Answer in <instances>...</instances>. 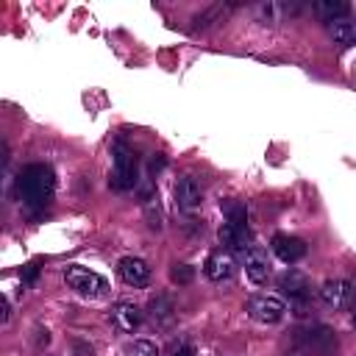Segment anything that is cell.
Listing matches in <instances>:
<instances>
[{
  "label": "cell",
  "instance_id": "obj_1",
  "mask_svg": "<svg viewBox=\"0 0 356 356\" xmlns=\"http://www.w3.org/2000/svg\"><path fill=\"white\" fill-rule=\"evenodd\" d=\"M17 189H19L22 203L28 209L39 211L53 200L56 175H53V170L47 164H28V167H22V172L17 178Z\"/></svg>",
  "mask_w": 356,
  "mask_h": 356
},
{
  "label": "cell",
  "instance_id": "obj_2",
  "mask_svg": "<svg viewBox=\"0 0 356 356\" xmlns=\"http://www.w3.org/2000/svg\"><path fill=\"white\" fill-rule=\"evenodd\" d=\"M278 289L289 298V303H292V309H295L298 314H306V309H309V303H312V295H314L312 281H309L306 273H300V270H286V273L278 278Z\"/></svg>",
  "mask_w": 356,
  "mask_h": 356
},
{
  "label": "cell",
  "instance_id": "obj_3",
  "mask_svg": "<svg viewBox=\"0 0 356 356\" xmlns=\"http://www.w3.org/2000/svg\"><path fill=\"white\" fill-rule=\"evenodd\" d=\"M136 184V153L125 142L114 145V170H111V186L125 192Z\"/></svg>",
  "mask_w": 356,
  "mask_h": 356
},
{
  "label": "cell",
  "instance_id": "obj_4",
  "mask_svg": "<svg viewBox=\"0 0 356 356\" xmlns=\"http://www.w3.org/2000/svg\"><path fill=\"white\" fill-rule=\"evenodd\" d=\"M64 281H67L70 289H75V292L83 295V298H97V295H103V289H106L103 275H97V273L89 270V267H78V264H72V267L64 270Z\"/></svg>",
  "mask_w": 356,
  "mask_h": 356
},
{
  "label": "cell",
  "instance_id": "obj_5",
  "mask_svg": "<svg viewBox=\"0 0 356 356\" xmlns=\"http://www.w3.org/2000/svg\"><path fill=\"white\" fill-rule=\"evenodd\" d=\"M295 345L303 353H331L337 348V334L325 325H309L295 334Z\"/></svg>",
  "mask_w": 356,
  "mask_h": 356
},
{
  "label": "cell",
  "instance_id": "obj_6",
  "mask_svg": "<svg viewBox=\"0 0 356 356\" xmlns=\"http://www.w3.org/2000/svg\"><path fill=\"white\" fill-rule=\"evenodd\" d=\"M245 312H248L256 323L270 325V323L284 320L286 306H284V300H281V298H275V295H253V298H248Z\"/></svg>",
  "mask_w": 356,
  "mask_h": 356
},
{
  "label": "cell",
  "instance_id": "obj_7",
  "mask_svg": "<svg viewBox=\"0 0 356 356\" xmlns=\"http://www.w3.org/2000/svg\"><path fill=\"white\" fill-rule=\"evenodd\" d=\"M320 300L331 309H348L350 300H353V286L350 281L345 278H328L323 286H320Z\"/></svg>",
  "mask_w": 356,
  "mask_h": 356
},
{
  "label": "cell",
  "instance_id": "obj_8",
  "mask_svg": "<svg viewBox=\"0 0 356 356\" xmlns=\"http://www.w3.org/2000/svg\"><path fill=\"white\" fill-rule=\"evenodd\" d=\"M220 242L225 250H239V253H248L253 245H250V231H248V222H234V220H225L222 228H220Z\"/></svg>",
  "mask_w": 356,
  "mask_h": 356
},
{
  "label": "cell",
  "instance_id": "obj_9",
  "mask_svg": "<svg viewBox=\"0 0 356 356\" xmlns=\"http://www.w3.org/2000/svg\"><path fill=\"white\" fill-rule=\"evenodd\" d=\"M270 248H273V253H275L281 261H286V264L300 261V259L306 256V250H309L300 236H289V234H275L273 242H270Z\"/></svg>",
  "mask_w": 356,
  "mask_h": 356
},
{
  "label": "cell",
  "instance_id": "obj_10",
  "mask_svg": "<svg viewBox=\"0 0 356 356\" xmlns=\"http://www.w3.org/2000/svg\"><path fill=\"white\" fill-rule=\"evenodd\" d=\"M175 203H178L184 211L200 209V203H203V186H200V181L192 178V175L178 178V184H175Z\"/></svg>",
  "mask_w": 356,
  "mask_h": 356
},
{
  "label": "cell",
  "instance_id": "obj_11",
  "mask_svg": "<svg viewBox=\"0 0 356 356\" xmlns=\"http://www.w3.org/2000/svg\"><path fill=\"white\" fill-rule=\"evenodd\" d=\"M117 273H120V278H122L125 284H131V286H145V284L150 281V267H147V261H142V259H136V256H122V259L117 261Z\"/></svg>",
  "mask_w": 356,
  "mask_h": 356
},
{
  "label": "cell",
  "instance_id": "obj_12",
  "mask_svg": "<svg viewBox=\"0 0 356 356\" xmlns=\"http://www.w3.org/2000/svg\"><path fill=\"white\" fill-rule=\"evenodd\" d=\"M108 320H111V325H114L117 331L131 334V331H136V328L142 325V312H139V306H134V303H128V300H120V303L111 309Z\"/></svg>",
  "mask_w": 356,
  "mask_h": 356
},
{
  "label": "cell",
  "instance_id": "obj_13",
  "mask_svg": "<svg viewBox=\"0 0 356 356\" xmlns=\"http://www.w3.org/2000/svg\"><path fill=\"white\" fill-rule=\"evenodd\" d=\"M203 273H206L209 281H225V278H231V273H234V259H231V253H228L225 248L211 250V253L206 256Z\"/></svg>",
  "mask_w": 356,
  "mask_h": 356
},
{
  "label": "cell",
  "instance_id": "obj_14",
  "mask_svg": "<svg viewBox=\"0 0 356 356\" xmlns=\"http://www.w3.org/2000/svg\"><path fill=\"white\" fill-rule=\"evenodd\" d=\"M245 275L253 284H267V278H270V261H267V253L261 248H250L245 253Z\"/></svg>",
  "mask_w": 356,
  "mask_h": 356
},
{
  "label": "cell",
  "instance_id": "obj_15",
  "mask_svg": "<svg viewBox=\"0 0 356 356\" xmlns=\"http://www.w3.org/2000/svg\"><path fill=\"white\" fill-rule=\"evenodd\" d=\"M314 14L325 22H337V19H345L350 14V6L342 3V0H317L314 3Z\"/></svg>",
  "mask_w": 356,
  "mask_h": 356
},
{
  "label": "cell",
  "instance_id": "obj_16",
  "mask_svg": "<svg viewBox=\"0 0 356 356\" xmlns=\"http://www.w3.org/2000/svg\"><path fill=\"white\" fill-rule=\"evenodd\" d=\"M328 33H331V39L339 42V44H356V22H350V19H337V22H331V25H328Z\"/></svg>",
  "mask_w": 356,
  "mask_h": 356
},
{
  "label": "cell",
  "instance_id": "obj_17",
  "mask_svg": "<svg viewBox=\"0 0 356 356\" xmlns=\"http://www.w3.org/2000/svg\"><path fill=\"white\" fill-rule=\"evenodd\" d=\"M125 356H159V350L150 339H136L125 348Z\"/></svg>",
  "mask_w": 356,
  "mask_h": 356
},
{
  "label": "cell",
  "instance_id": "obj_18",
  "mask_svg": "<svg viewBox=\"0 0 356 356\" xmlns=\"http://www.w3.org/2000/svg\"><path fill=\"white\" fill-rule=\"evenodd\" d=\"M189 278H192V267H186V264H175V267H172V281L186 284Z\"/></svg>",
  "mask_w": 356,
  "mask_h": 356
},
{
  "label": "cell",
  "instance_id": "obj_19",
  "mask_svg": "<svg viewBox=\"0 0 356 356\" xmlns=\"http://www.w3.org/2000/svg\"><path fill=\"white\" fill-rule=\"evenodd\" d=\"M36 278V264H28V270H25V281H33Z\"/></svg>",
  "mask_w": 356,
  "mask_h": 356
},
{
  "label": "cell",
  "instance_id": "obj_20",
  "mask_svg": "<svg viewBox=\"0 0 356 356\" xmlns=\"http://www.w3.org/2000/svg\"><path fill=\"white\" fill-rule=\"evenodd\" d=\"M175 356H195V350H192V348H181Z\"/></svg>",
  "mask_w": 356,
  "mask_h": 356
},
{
  "label": "cell",
  "instance_id": "obj_21",
  "mask_svg": "<svg viewBox=\"0 0 356 356\" xmlns=\"http://www.w3.org/2000/svg\"><path fill=\"white\" fill-rule=\"evenodd\" d=\"M353 325H356V312H353Z\"/></svg>",
  "mask_w": 356,
  "mask_h": 356
}]
</instances>
